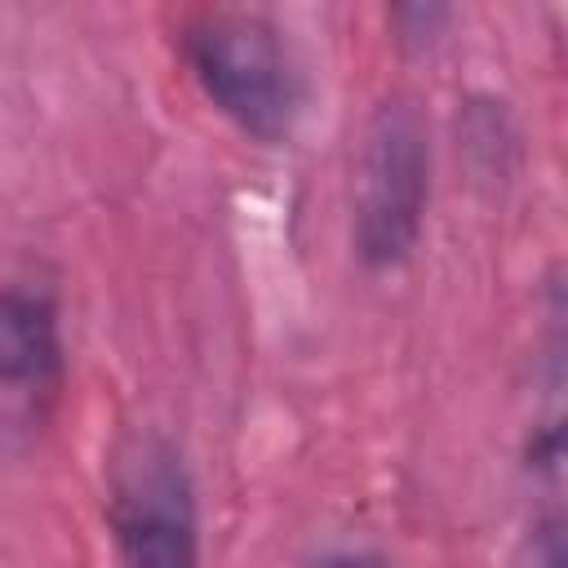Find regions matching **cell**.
Segmentation results:
<instances>
[{"instance_id": "obj_4", "label": "cell", "mask_w": 568, "mask_h": 568, "mask_svg": "<svg viewBox=\"0 0 568 568\" xmlns=\"http://www.w3.org/2000/svg\"><path fill=\"white\" fill-rule=\"evenodd\" d=\"M67 399V337L53 288L0 280V470L27 462Z\"/></svg>"}, {"instance_id": "obj_1", "label": "cell", "mask_w": 568, "mask_h": 568, "mask_svg": "<svg viewBox=\"0 0 568 568\" xmlns=\"http://www.w3.org/2000/svg\"><path fill=\"white\" fill-rule=\"evenodd\" d=\"M178 62L200 98L248 142L284 146L306 111V67L288 31L262 9H200L173 31Z\"/></svg>"}, {"instance_id": "obj_2", "label": "cell", "mask_w": 568, "mask_h": 568, "mask_svg": "<svg viewBox=\"0 0 568 568\" xmlns=\"http://www.w3.org/2000/svg\"><path fill=\"white\" fill-rule=\"evenodd\" d=\"M430 129L413 98H382L359 133L351 173V248L364 271L386 275L413 262L430 213Z\"/></svg>"}, {"instance_id": "obj_3", "label": "cell", "mask_w": 568, "mask_h": 568, "mask_svg": "<svg viewBox=\"0 0 568 568\" xmlns=\"http://www.w3.org/2000/svg\"><path fill=\"white\" fill-rule=\"evenodd\" d=\"M102 497L115 568H204L195 470L164 426H133L115 439Z\"/></svg>"}, {"instance_id": "obj_5", "label": "cell", "mask_w": 568, "mask_h": 568, "mask_svg": "<svg viewBox=\"0 0 568 568\" xmlns=\"http://www.w3.org/2000/svg\"><path fill=\"white\" fill-rule=\"evenodd\" d=\"M386 22L395 31V44H404V49H430L444 36V27L453 22V9H444V4H399V9L386 13Z\"/></svg>"}, {"instance_id": "obj_6", "label": "cell", "mask_w": 568, "mask_h": 568, "mask_svg": "<svg viewBox=\"0 0 568 568\" xmlns=\"http://www.w3.org/2000/svg\"><path fill=\"white\" fill-rule=\"evenodd\" d=\"M311 568H390V564L382 555H373V550H328Z\"/></svg>"}]
</instances>
